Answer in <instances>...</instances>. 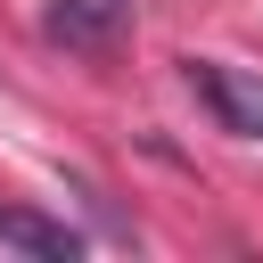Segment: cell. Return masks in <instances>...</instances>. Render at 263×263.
<instances>
[{
    "mask_svg": "<svg viewBox=\"0 0 263 263\" xmlns=\"http://www.w3.org/2000/svg\"><path fill=\"white\" fill-rule=\"evenodd\" d=\"M123 16H132V0H58L41 16V33L58 49H74V58H107L115 33H123Z\"/></svg>",
    "mask_w": 263,
    "mask_h": 263,
    "instance_id": "obj_2",
    "label": "cell"
},
{
    "mask_svg": "<svg viewBox=\"0 0 263 263\" xmlns=\"http://www.w3.org/2000/svg\"><path fill=\"white\" fill-rule=\"evenodd\" d=\"M0 247H16V255H41V263H74V255H82V238H74L66 222H49V214H25V205H0Z\"/></svg>",
    "mask_w": 263,
    "mask_h": 263,
    "instance_id": "obj_3",
    "label": "cell"
},
{
    "mask_svg": "<svg viewBox=\"0 0 263 263\" xmlns=\"http://www.w3.org/2000/svg\"><path fill=\"white\" fill-rule=\"evenodd\" d=\"M181 82L197 90V107H205L230 140H263V74L222 66V58H181Z\"/></svg>",
    "mask_w": 263,
    "mask_h": 263,
    "instance_id": "obj_1",
    "label": "cell"
}]
</instances>
